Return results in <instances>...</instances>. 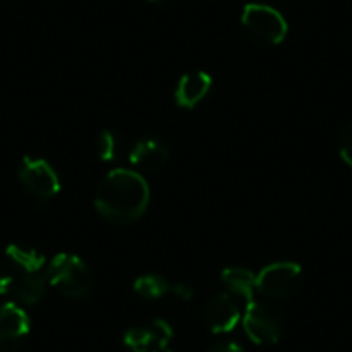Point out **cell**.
Returning a JSON list of instances; mask_svg holds the SVG:
<instances>
[{
  "instance_id": "cell-1",
  "label": "cell",
  "mask_w": 352,
  "mask_h": 352,
  "mask_svg": "<svg viewBox=\"0 0 352 352\" xmlns=\"http://www.w3.org/2000/svg\"><path fill=\"white\" fill-rule=\"evenodd\" d=\"M151 202V190L144 176L126 168L107 173L96 192L97 212L113 225H130L145 214Z\"/></svg>"
},
{
  "instance_id": "cell-2",
  "label": "cell",
  "mask_w": 352,
  "mask_h": 352,
  "mask_svg": "<svg viewBox=\"0 0 352 352\" xmlns=\"http://www.w3.org/2000/svg\"><path fill=\"white\" fill-rule=\"evenodd\" d=\"M45 275L49 287H54L67 299H81L92 290V273L80 256L69 252L56 254L47 263Z\"/></svg>"
},
{
  "instance_id": "cell-3",
  "label": "cell",
  "mask_w": 352,
  "mask_h": 352,
  "mask_svg": "<svg viewBox=\"0 0 352 352\" xmlns=\"http://www.w3.org/2000/svg\"><path fill=\"white\" fill-rule=\"evenodd\" d=\"M242 324L247 337L257 345L278 344L285 331V321L276 307L252 299L247 302Z\"/></svg>"
},
{
  "instance_id": "cell-4",
  "label": "cell",
  "mask_w": 352,
  "mask_h": 352,
  "mask_svg": "<svg viewBox=\"0 0 352 352\" xmlns=\"http://www.w3.org/2000/svg\"><path fill=\"white\" fill-rule=\"evenodd\" d=\"M240 21L256 42L268 47L282 43L289 33V25L282 12L266 4H247Z\"/></svg>"
},
{
  "instance_id": "cell-5",
  "label": "cell",
  "mask_w": 352,
  "mask_h": 352,
  "mask_svg": "<svg viewBox=\"0 0 352 352\" xmlns=\"http://www.w3.org/2000/svg\"><path fill=\"white\" fill-rule=\"evenodd\" d=\"M302 268L292 261H276L268 264L256 276V290L268 299H287L299 290Z\"/></svg>"
},
{
  "instance_id": "cell-6",
  "label": "cell",
  "mask_w": 352,
  "mask_h": 352,
  "mask_svg": "<svg viewBox=\"0 0 352 352\" xmlns=\"http://www.w3.org/2000/svg\"><path fill=\"white\" fill-rule=\"evenodd\" d=\"M18 176L25 190L42 204L49 202L60 192L59 175L54 166L42 157H23Z\"/></svg>"
},
{
  "instance_id": "cell-7",
  "label": "cell",
  "mask_w": 352,
  "mask_h": 352,
  "mask_svg": "<svg viewBox=\"0 0 352 352\" xmlns=\"http://www.w3.org/2000/svg\"><path fill=\"white\" fill-rule=\"evenodd\" d=\"M30 328L32 323L25 307L12 300L0 302V352H12L21 347Z\"/></svg>"
},
{
  "instance_id": "cell-8",
  "label": "cell",
  "mask_w": 352,
  "mask_h": 352,
  "mask_svg": "<svg viewBox=\"0 0 352 352\" xmlns=\"http://www.w3.org/2000/svg\"><path fill=\"white\" fill-rule=\"evenodd\" d=\"M173 330L164 320H154L148 324L133 327L124 333V345L131 352H154L168 347Z\"/></svg>"
},
{
  "instance_id": "cell-9",
  "label": "cell",
  "mask_w": 352,
  "mask_h": 352,
  "mask_svg": "<svg viewBox=\"0 0 352 352\" xmlns=\"http://www.w3.org/2000/svg\"><path fill=\"white\" fill-rule=\"evenodd\" d=\"M128 161L135 169L154 173L169 161V147L157 137H142L128 148Z\"/></svg>"
},
{
  "instance_id": "cell-10",
  "label": "cell",
  "mask_w": 352,
  "mask_h": 352,
  "mask_svg": "<svg viewBox=\"0 0 352 352\" xmlns=\"http://www.w3.org/2000/svg\"><path fill=\"white\" fill-rule=\"evenodd\" d=\"M204 316L212 333H228L242 320V311L232 294H218L208 300Z\"/></svg>"
},
{
  "instance_id": "cell-11",
  "label": "cell",
  "mask_w": 352,
  "mask_h": 352,
  "mask_svg": "<svg viewBox=\"0 0 352 352\" xmlns=\"http://www.w3.org/2000/svg\"><path fill=\"white\" fill-rule=\"evenodd\" d=\"M212 88L211 74L206 71H188L180 78L175 90L176 106L194 109L208 97Z\"/></svg>"
},
{
  "instance_id": "cell-12",
  "label": "cell",
  "mask_w": 352,
  "mask_h": 352,
  "mask_svg": "<svg viewBox=\"0 0 352 352\" xmlns=\"http://www.w3.org/2000/svg\"><path fill=\"white\" fill-rule=\"evenodd\" d=\"M47 282L43 273H19L18 276H12L9 297L12 302L19 306H35L40 300H43L47 294Z\"/></svg>"
},
{
  "instance_id": "cell-13",
  "label": "cell",
  "mask_w": 352,
  "mask_h": 352,
  "mask_svg": "<svg viewBox=\"0 0 352 352\" xmlns=\"http://www.w3.org/2000/svg\"><path fill=\"white\" fill-rule=\"evenodd\" d=\"M6 257L14 264L21 273H43L47 259L42 252L21 243H9L6 247Z\"/></svg>"
},
{
  "instance_id": "cell-14",
  "label": "cell",
  "mask_w": 352,
  "mask_h": 352,
  "mask_svg": "<svg viewBox=\"0 0 352 352\" xmlns=\"http://www.w3.org/2000/svg\"><path fill=\"white\" fill-rule=\"evenodd\" d=\"M256 276L250 270L242 266H230L221 273V280L228 290L235 296L245 297L247 300L252 299V292L256 290Z\"/></svg>"
},
{
  "instance_id": "cell-15",
  "label": "cell",
  "mask_w": 352,
  "mask_h": 352,
  "mask_svg": "<svg viewBox=\"0 0 352 352\" xmlns=\"http://www.w3.org/2000/svg\"><path fill=\"white\" fill-rule=\"evenodd\" d=\"M126 145L121 133L114 130H104L97 137V155L104 162H118L124 155Z\"/></svg>"
},
{
  "instance_id": "cell-16",
  "label": "cell",
  "mask_w": 352,
  "mask_h": 352,
  "mask_svg": "<svg viewBox=\"0 0 352 352\" xmlns=\"http://www.w3.org/2000/svg\"><path fill=\"white\" fill-rule=\"evenodd\" d=\"M133 290L142 299H159L171 290V283L161 275H144L135 280Z\"/></svg>"
},
{
  "instance_id": "cell-17",
  "label": "cell",
  "mask_w": 352,
  "mask_h": 352,
  "mask_svg": "<svg viewBox=\"0 0 352 352\" xmlns=\"http://www.w3.org/2000/svg\"><path fill=\"white\" fill-rule=\"evenodd\" d=\"M338 154H340L342 161L352 168V121L342 131L340 142H338Z\"/></svg>"
},
{
  "instance_id": "cell-18",
  "label": "cell",
  "mask_w": 352,
  "mask_h": 352,
  "mask_svg": "<svg viewBox=\"0 0 352 352\" xmlns=\"http://www.w3.org/2000/svg\"><path fill=\"white\" fill-rule=\"evenodd\" d=\"M208 352H245V349H243L240 344H236V342L225 340L212 345L211 349H208Z\"/></svg>"
},
{
  "instance_id": "cell-19",
  "label": "cell",
  "mask_w": 352,
  "mask_h": 352,
  "mask_svg": "<svg viewBox=\"0 0 352 352\" xmlns=\"http://www.w3.org/2000/svg\"><path fill=\"white\" fill-rule=\"evenodd\" d=\"M169 292H173L182 300H190L192 297H194V289H192V285H188V283H175V285H171V290H169Z\"/></svg>"
},
{
  "instance_id": "cell-20",
  "label": "cell",
  "mask_w": 352,
  "mask_h": 352,
  "mask_svg": "<svg viewBox=\"0 0 352 352\" xmlns=\"http://www.w3.org/2000/svg\"><path fill=\"white\" fill-rule=\"evenodd\" d=\"M12 276L0 272V297H9V289H11Z\"/></svg>"
},
{
  "instance_id": "cell-21",
  "label": "cell",
  "mask_w": 352,
  "mask_h": 352,
  "mask_svg": "<svg viewBox=\"0 0 352 352\" xmlns=\"http://www.w3.org/2000/svg\"><path fill=\"white\" fill-rule=\"evenodd\" d=\"M148 2H152V4H164L168 0H148Z\"/></svg>"
},
{
  "instance_id": "cell-22",
  "label": "cell",
  "mask_w": 352,
  "mask_h": 352,
  "mask_svg": "<svg viewBox=\"0 0 352 352\" xmlns=\"http://www.w3.org/2000/svg\"><path fill=\"white\" fill-rule=\"evenodd\" d=\"M154 352H173V351H169L168 347H164V349H157V351H154Z\"/></svg>"
}]
</instances>
